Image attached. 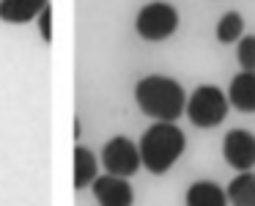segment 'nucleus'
I'll return each instance as SVG.
<instances>
[{
    "label": "nucleus",
    "mask_w": 255,
    "mask_h": 206,
    "mask_svg": "<svg viewBox=\"0 0 255 206\" xmlns=\"http://www.w3.org/2000/svg\"><path fill=\"white\" fill-rule=\"evenodd\" d=\"M225 198L233 206H255V173L242 171L225 190Z\"/></svg>",
    "instance_id": "nucleus-11"
},
{
    "label": "nucleus",
    "mask_w": 255,
    "mask_h": 206,
    "mask_svg": "<svg viewBox=\"0 0 255 206\" xmlns=\"http://www.w3.org/2000/svg\"><path fill=\"white\" fill-rule=\"evenodd\" d=\"M47 6L50 0H0V19L8 25H25L39 17V11Z\"/></svg>",
    "instance_id": "nucleus-9"
},
{
    "label": "nucleus",
    "mask_w": 255,
    "mask_h": 206,
    "mask_svg": "<svg viewBox=\"0 0 255 206\" xmlns=\"http://www.w3.org/2000/svg\"><path fill=\"white\" fill-rule=\"evenodd\" d=\"M236 61L242 72H255V36H242L236 47Z\"/></svg>",
    "instance_id": "nucleus-14"
},
{
    "label": "nucleus",
    "mask_w": 255,
    "mask_h": 206,
    "mask_svg": "<svg viewBox=\"0 0 255 206\" xmlns=\"http://www.w3.org/2000/svg\"><path fill=\"white\" fill-rule=\"evenodd\" d=\"M102 165L110 176H121L129 179L140 171V154H137V146L132 143L129 138L118 135V138H110L102 149Z\"/></svg>",
    "instance_id": "nucleus-5"
},
{
    "label": "nucleus",
    "mask_w": 255,
    "mask_h": 206,
    "mask_svg": "<svg viewBox=\"0 0 255 206\" xmlns=\"http://www.w3.org/2000/svg\"><path fill=\"white\" fill-rule=\"evenodd\" d=\"M244 36V17L239 11H228L222 14V19L217 22V39L222 44H233Z\"/></svg>",
    "instance_id": "nucleus-13"
},
{
    "label": "nucleus",
    "mask_w": 255,
    "mask_h": 206,
    "mask_svg": "<svg viewBox=\"0 0 255 206\" xmlns=\"http://www.w3.org/2000/svg\"><path fill=\"white\" fill-rule=\"evenodd\" d=\"M184 204L187 206H228V198H225V190L217 182H206L203 179V182L189 184Z\"/></svg>",
    "instance_id": "nucleus-10"
},
{
    "label": "nucleus",
    "mask_w": 255,
    "mask_h": 206,
    "mask_svg": "<svg viewBox=\"0 0 255 206\" xmlns=\"http://www.w3.org/2000/svg\"><path fill=\"white\" fill-rule=\"evenodd\" d=\"M228 96L222 94L217 85H200L192 94L187 96V105H184V113L189 116V121L200 129H211L217 124L225 121L228 116Z\"/></svg>",
    "instance_id": "nucleus-3"
},
{
    "label": "nucleus",
    "mask_w": 255,
    "mask_h": 206,
    "mask_svg": "<svg viewBox=\"0 0 255 206\" xmlns=\"http://www.w3.org/2000/svg\"><path fill=\"white\" fill-rule=\"evenodd\" d=\"M225 96L239 113H255V72H239Z\"/></svg>",
    "instance_id": "nucleus-8"
},
{
    "label": "nucleus",
    "mask_w": 255,
    "mask_h": 206,
    "mask_svg": "<svg viewBox=\"0 0 255 206\" xmlns=\"http://www.w3.org/2000/svg\"><path fill=\"white\" fill-rule=\"evenodd\" d=\"M96 157L91 154V149L85 146H74V190H85L96 176Z\"/></svg>",
    "instance_id": "nucleus-12"
},
{
    "label": "nucleus",
    "mask_w": 255,
    "mask_h": 206,
    "mask_svg": "<svg viewBox=\"0 0 255 206\" xmlns=\"http://www.w3.org/2000/svg\"><path fill=\"white\" fill-rule=\"evenodd\" d=\"M134 102L137 107L154 121H170L181 118L184 105H187V94H184L181 83L165 74H148L134 85Z\"/></svg>",
    "instance_id": "nucleus-1"
},
{
    "label": "nucleus",
    "mask_w": 255,
    "mask_h": 206,
    "mask_svg": "<svg viewBox=\"0 0 255 206\" xmlns=\"http://www.w3.org/2000/svg\"><path fill=\"white\" fill-rule=\"evenodd\" d=\"M94 187V198L99 206H132L134 204V190L127 179L102 173L91 182Z\"/></svg>",
    "instance_id": "nucleus-7"
},
{
    "label": "nucleus",
    "mask_w": 255,
    "mask_h": 206,
    "mask_svg": "<svg viewBox=\"0 0 255 206\" xmlns=\"http://www.w3.org/2000/svg\"><path fill=\"white\" fill-rule=\"evenodd\" d=\"M36 19H39V33H41V39H44V41H52V8H50V6L41 8Z\"/></svg>",
    "instance_id": "nucleus-15"
},
{
    "label": "nucleus",
    "mask_w": 255,
    "mask_h": 206,
    "mask_svg": "<svg viewBox=\"0 0 255 206\" xmlns=\"http://www.w3.org/2000/svg\"><path fill=\"white\" fill-rule=\"evenodd\" d=\"M222 157L233 171L255 168V135L247 129H231L222 140Z\"/></svg>",
    "instance_id": "nucleus-6"
},
{
    "label": "nucleus",
    "mask_w": 255,
    "mask_h": 206,
    "mask_svg": "<svg viewBox=\"0 0 255 206\" xmlns=\"http://www.w3.org/2000/svg\"><path fill=\"white\" fill-rule=\"evenodd\" d=\"M176 28H178V11L165 0H154V3L143 6L137 11V19H134V30L145 41H165L176 33Z\"/></svg>",
    "instance_id": "nucleus-4"
},
{
    "label": "nucleus",
    "mask_w": 255,
    "mask_h": 206,
    "mask_svg": "<svg viewBox=\"0 0 255 206\" xmlns=\"http://www.w3.org/2000/svg\"><path fill=\"white\" fill-rule=\"evenodd\" d=\"M184 149H187V138H184L181 129L170 121H156L154 127L145 129L137 143L140 165L145 171L162 176V173H167L178 162Z\"/></svg>",
    "instance_id": "nucleus-2"
}]
</instances>
